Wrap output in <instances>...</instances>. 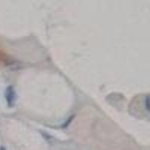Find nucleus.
<instances>
[{
  "mask_svg": "<svg viewBox=\"0 0 150 150\" xmlns=\"http://www.w3.org/2000/svg\"><path fill=\"white\" fill-rule=\"evenodd\" d=\"M146 110L149 111V96H147L146 98Z\"/></svg>",
  "mask_w": 150,
  "mask_h": 150,
  "instance_id": "nucleus-2",
  "label": "nucleus"
},
{
  "mask_svg": "<svg viewBox=\"0 0 150 150\" xmlns=\"http://www.w3.org/2000/svg\"><path fill=\"white\" fill-rule=\"evenodd\" d=\"M5 97L8 107L11 108L15 104L16 101H17V94H16L15 89H14L13 86H9L6 88L5 92Z\"/></svg>",
  "mask_w": 150,
  "mask_h": 150,
  "instance_id": "nucleus-1",
  "label": "nucleus"
},
{
  "mask_svg": "<svg viewBox=\"0 0 150 150\" xmlns=\"http://www.w3.org/2000/svg\"><path fill=\"white\" fill-rule=\"evenodd\" d=\"M0 150H6V149L4 146H0Z\"/></svg>",
  "mask_w": 150,
  "mask_h": 150,
  "instance_id": "nucleus-3",
  "label": "nucleus"
}]
</instances>
